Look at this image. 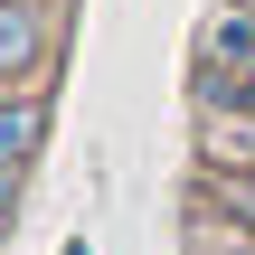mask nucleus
I'll use <instances>...</instances> for the list:
<instances>
[{"label":"nucleus","instance_id":"3","mask_svg":"<svg viewBox=\"0 0 255 255\" xmlns=\"http://www.w3.org/2000/svg\"><path fill=\"white\" fill-rule=\"evenodd\" d=\"M38 132H47V104H38V95H9V104H0V161L19 170V161L38 151Z\"/></svg>","mask_w":255,"mask_h":255},{"label":"nucleus","instance_id":"1","mask_svg":"<svg viewBox=\"0 0 255 255\" xmlns=\"http://www.w3.org/2000/svg\"><path fill=\"white\" fill-rule=\"evenodd\" d=\"M38 57H47L38 0H0V85H9V76H38Z\"/></svg>","mask_w":255,"mask_h":255},{"label":"nucleus","instance_id":"4","mask_svg":"<svg viewBox=\"0 0 255 255\" xmlns=\"http://www.w3.org/2000/svg\"><path fill=\"white\" fill-rule=\"evenodd\" d=\"M199 57H208V66H218V57H237V66H255V9H227V19H208Z\"/></svg>","mask_w":255,"mask_h":255},{"label":"nucleus","instance_id":"5","mask_svg":"<svg viewBox=\"0 0 255 255\" xmlns=\"http://www.w3.org/2000/svg\"><path fill=\"white\" fill-rule=\"evenodd\" d=\"M9 199H19V170L0 161V227H9Z\"/></svg>","mask_w":255,"mask_h":255},{"label":"nucleus","instance_id":"2","mask_svg":"<svg viewBox=\"0 0 255 255\" xmlns=\"http://www.w3.org/2000/svg\"><path fill=\"white\" fill-rule=\"evenodd\" d=\"M208 208H227L255 237V161H208Z\"/></svg>","mask_w":255,"mask_h":255}]
</instances>
